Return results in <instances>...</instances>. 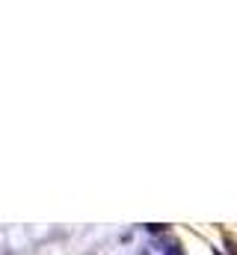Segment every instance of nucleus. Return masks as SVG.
Wrapping results in <instances>:
<instances>
[{
    "label": "nucleus",
    "mask_w": 237,
    "mask_h": 255,
    "mask_svg": "<svg viewBox=\"0 0 237 255\" xmlns=\"http://www.w3.org/2000/svg\"><path fill=\"white\" fill-rule=\"evenodd\" d=\"M166 255H181V250H175V247H169V250H166Z\"/></svg>",
    "instance_id": "f257e3e1"
}]
</instances>
